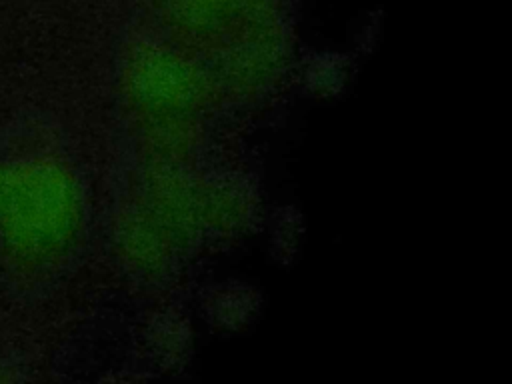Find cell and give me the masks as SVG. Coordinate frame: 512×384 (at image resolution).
<instances>
[{"instance_id":"obj_1","label":"cell","mask_w":512,"mask_h":384,"mask_svg":"<svg viewBox=\"0 0 512 384\" xmlns=\"http://www.w3.org/2000/svg\"><path fill=\"white\" fill-rule=\"evenodd\" d=\"M76 194L68 174L48 160L6 164L0 246L8 262L32 272L54 260L74 228Z\"/></svg>"}]
</instances>
